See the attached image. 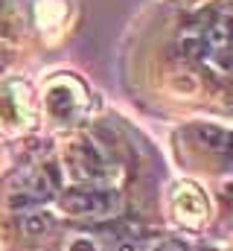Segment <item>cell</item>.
<instances>
[{
	"label": "cell",
	"mask_w": 233,
	"mask_h": 251,
	"mask_svg": "<svg viewBox=\"0 0 233 251\" xmlns=\"http://www.w3.org/2000/svg\"><path fill=\"white\" fill-rule=\"evenodd\" d=\"M58 204L67 216H76V219H105L119 213L122 199L108 184H82V187L64 190L58 196Z\"/></svg>",
	"instance_id": "1"
},
{
	"label": "cell",
	"mask_w": 233,
	"mask_h": 251,
	"mask_svg": "<svg viewBox=\"0 0 233 251\" xmlns=\"http://www.w3.org/2000/svg\"><path fill=\"white\" fill-rule=\"evenodd\" d=\"M58 190V176L53 167H35V170H26L9 193V207L23 213V210H32L38 207L41 201H47L53 193Z\"/></svg>",
	"instance_id": "2"
},
{
	"label": "cell",
	"mask_w": 233,
	"mask_h": 251,
	"mask_svg": "<svg viewBox=\"0 0 233 251\" xmlns=\"http://www.w3.org/2000/svg\"><path fill=\"white\" fill-rule=\"evenodd\" d=\"M67 167H70L73 178L85 181V184H102L108 178V161H105L102 149L88 137L73 140V146L67 149Z\"/></svg>",
	"instance_id": "3"
},
{
	"label": "cell",
	"mask_w": 233,
	"mask_h": 251,
	"mask_svg": "<svg viewBox=\"0 0 233 251\" xmlns=\"http://www.w3.org/2000/svg\"><path fill=\"white\" fill-rule=\"evenodd\" d=\"M175 207H178V213H181L186 222H198V219H204V213H207L204 196L192 187V184L175 187Z\"/></svg>",
	"instance_id": "4"
},
{
	"label": "cell",
	"mask_w": 233,
	"mask_h": 251,
	"mask_svg": "<svg viewBox=\"0 0 233 251\" xmlns=\"http://www.w3.org/2000/svg\"><path fill=\"white\" fill-rule=\"evenodd\" d=\"M53 216L41 207H32V210H23L21 213V234L29 237V240H44L50 231H53Z\"/></svg>",
	"instance_id": "5"
},
{
	"label": "cell",
	"mask_w": 233,
	"mask_h": 251,
	"mask_svg": "<svg viewBox=\"0 0 233 251\" xmlns=\"http://www.w3.org/2000/svg\"><path fill=\"white\" fill-rule=\"evenodd\" d=\"M195 137L201 140V146L207 152H228V143H231V131H225L219 126H198Z\"/></svg>",
	"instance_id": "6"
},
{
	"label": "cell",
	"mask_w": 233,
	"mask_h": 251,
	"mask_svg": "<svg viewBox=\"0 0 233 251\" xmlns=\"http://www.w3.org/2000/svg\"><path fill=\"white\" fill-rule=\"evenodd\" d=\"M201 62L207 64L219 79H225V82H233V47L228 50H219V53H204L201 56Z\"/></svg>",
	"instance_id": "7"
},
{
	"label": "cell",
	"mask_w": 233,
	"mask_h": 251,
	"mask_svg": "<svg viewBox=\"0 0 233 251\" xmlns=\"http://www.w3.org/2000/svg\"><path fill=\"white\" fill-rule=\"evenodd\" d=\"M47 105H50V111H53L56 117H67V114H73V108H76V97H70L61 85H53V88L47 91Z\"/></svg>",
	"instance_id": "8"
},
{
	"label": "cell",
	"mask_w": 233,
	"mask_h": 251,
	"mask_svg": "<svg viewBox=\"0 0 233 251\" xmlns=\"http://www.w3.org/2000/svg\"><path fill=\"white\" fill-rule=\"evenodd\" d=\"M64 251H102V246L91 234H70L64 243Z\"/></svg>",
	"instance_id": "9"
},
{
	"label": "cell",
	"mask_w": 233,
	"mask_h": 251,
	"mask_svg": "<svg viewBox=\"0 0 233 251\" xmlns=\"http://www.w3.org/2000/svg\"><path fill=\"white\" fill-rule=\"evenodd\" d=\"M114 251H143V246H140V240L137 237H116V246H114Z\"/></svg>",
	"instance_id": "10"
},
{
	"label": "cell",
	"mask_w": 233,
	"mask_h": 251,
	"mask_svg": "<svg viewBox=\"0 0 233 251\" xmlns=\"http://www.w3.org/2000/svg\"><path fill=\"white\" fill-rule=\"evenodd\" d=\"M149 251H189V246L178 243V240H163V243H155Z\"/></svg>",
	"instance_id": "11"
},
{
	"label": "cell",
	"mask_w": 233,
	"mask_h": 251,
	"mask_svg": "<svg viewBox=\"0 0 233 251\" xmlns=\"http://www.w3.org/2000/svg\"><path fill=\"white\" fill-rule=\"evenodd\" d=\"M225 196H228V199H233V178L225 184Z\"/></svg>",
	"instance_id": "12"
},
{
	"label": "cell",
	"mask_w": 233,
	"mask_h": 251,
	"mask_svg": "<svg viewBox=\"0 0 233 251\" xmlns=\"http://www.w3.org/2000/svg\"><path fill=\"white\" fill-rule=\"evenodd\" d=\"M225 155H228V158L233 161V134H231V143H228V152H225Z\"/></svg>",
	"instance_id": "13"
}]
</instances>
